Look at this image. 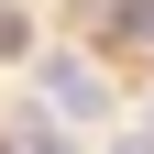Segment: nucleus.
<instances>
[{"label": "nucleus", "instance_id": "nucleus-1", "mask_svg": "<svg viewBox=\"0 0 154 154\" xmlns=\"http://www.w3.org/2000/svg\"><path fill=\"white\" fill-rule=\"evenodd\" d=\"M44 99H55V121H99V66H77V55H66V66H44Z\"/></svg>", "mask_w": 154, "mask_h": 154}, {"label": "nucleus", "instance_id": "nucleus-2", "mask_svg": "<svg viewBox=\"0 0 154 154\" xmlns=\"http://www.w3.org/2000/svg\"><path fill=\"white\" fill-rule=\"evenodd\" d=\"M88 22H99V44L143 55V44H154V0H88Z\"/></svg>", "mask_w": 154, "mask_h": 154}, {"label": "nucleus", "instance_id": "nucleus-3", "mask_svg": "<svg viewBox=\"0 0 154 154\" xmlns=\"http://www.w3.org/2000/svg\"><path fill=\"white\" fill-rule=\"evenodd\" d=\"M11 143L22 154H66V121H55V110H11Z\"/></svg>", "mask_w": 154, "mask_h": 154}, {"label": "nucleus", "instance_id": "nucleus-4", "mask_svg": "<svg viewBox=\"0 0 154 154\" xmlns=\"http://www.w3.org/2000/svg\"><path fill=\"white\" fill-rule=\"evenodd\" d=\"M11 55H33V11H11V0H0V66H11Z\"/></svg>", "mask_w": 154, "mask_h": 154}]
</instances>
